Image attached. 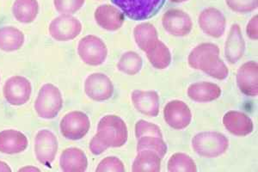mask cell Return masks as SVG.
Wrapping results in <instances>:
<instances>
[{
    "label": "cell",
    "instance_id": "1",
    "mask_svg": "<svg viewBox=\"0 0 258 172\" xmlns=\"http://www.w3.org/2000/svg\"><path fill=\"white\" fill-rule=\"evenodd\" d=\"M127 138L128 132L123 120L115 114H108L100 120L97 134L91 139L89 148L92 154L98 156L110 147L123 146Z\"/></svg>",
    "mask_w": 258,
    "mask_h": 172
},
{
    "label": "cell",
    "instance_id": "2",
    "mask_svg": "<svg viewBox=\"0 0 258 172\" xmlns=\"http://www.w3.org/2000/svg\"><path fill=\"white\" fill-rule=\"evenodd\" d=\"M188 62L191 68L202 71L218 80H224L228 77V68L220 59V48L216 44H200L191 51Z\"/></svg>",
    "mask_w": 258,
    "mask_h": 172
},
{
    "label": "cell",
    "instance_id": "3",
    "mask_svg": "<svg viewBox=\"0 0 258 172\" xmlns=\"http://www.w3.org/2000/svg\"><path fill=\"white\" fill-rule=\"evenodd\" d=\"M192 147L203 158H218L228 150L229 140L218 132H202L192 139Z\"/></svg>",
    "mask_w": 258,
    "mask_h": 172
},
{
    "label": "cell",
    "instance_id": "4",
    "mask_svg": "<svg viewBox=\"0 0 258 172\" xmlns=\"http://www.w3.org/2000/svg\"><path fill=\"white\" fill-rule=\"evenodd\" d=\"M111 2L130 19L144 21L155 17L165 0H111Z\"/></svg>",
    "mask_w": 258,
    "mask_h": 172
},
{
    "label": "cell",
    "instance_id": "5",
    "mask_svg": "<svg viewBox=\"0 0 258 172\" xmlns=\"http://www.w3.org/2000/svg\"><path fill=\"white\" fill-rule=\"evenodd\" d=\"M63 107V98L59 88L46 84L40 89L35 100V109L39 117L45 120L55 118Z\"/></svg>",
    "mask_w": 258,
    "mask_h": 172
},
{
    "label": "cell",
    "instance_id": "6",
    "mask_svg": "<svg viewBox=\"0 0 258 172\" xmlns=\"http://www.w3.org/2000/svg\"><path fill=\"white\" fill-rule=\"evenodd\" d=\"M78 53L84 63L97 67L105 62L108 48L102 39L95 35H86L79 42Z\"/></svg>",
    "mask_w": 258,
    "mask_h": 172
},
{
    "label": "cell",
    "instance_id": "7",
    "mask_svg": "<svg viewBox=\"0 0 258 172\" xmlns=\"http://www.w3.org/2000/svg\"><path fill=\"white\" fill-rule=\"evenodd\" d=\"M90 128V118L81 111H72L64 114L59 124L62 135L70 140H81L88 134Z\"/></svg>",
    "mask_w": 258,
    "mask_h": 172
},
{
    "label": "cell",
    "instance_id": "8",
    "mask_svg": "<svg viewBox=\"0 0 258 172\" xmlns=\"http://www.w3.org/2000/svg\"><path fill=\"white\" fill-rule=\"evenodd\" d=\"M48 30L52 38L56 41H72L80 35L82 24L78 18L71 15L62 14L50 23Z\"/></svg>",
    "mask_w": 258,
    "mask_h": 172
},
{
    "label": "cell",
    "instance_id": "9",
    "mask_svg": "<svg viewBox=\"0 0 258 172\" xmlns=\"http://www.w3.org/2000/svg\"><path fill=\"white\" fill-rule=\"evenodd\" d=\"M31 92L32 86L30 80L23 76L12 77L4 85L5 99L12 106L25 104L30 99Z\"/></svg>",
    "mask_w": 258,
    "mask_h": 172
},
{
    "label": "cell",
    "instance_id": "10",
    "mask_svg": "<svg viewBox=\"0 0 258 172\" xmlns=\"http://www.w3.org/2000/svg\"><path fill=\"white\" fill-rule=\"evenodd\" d=\"M58 146V140L53 132L47 129L40 130L35 139V157L39 163L49 166L55 159Z\"/></svg>",
    "mask_w": 258,
    "mask_h": 172
},
{
    "label": "cell",
    "instance_id": "11",
    "mask_svg": "<svg viewBox=\"0 0 258 172\" xmlns=\"http://www.w3.org/2000/svg\"><path fill=\"white\" fill-rule=\"evenodd\" d=\"M162 25L169 35L176 37L186 36L193 29L190 17L179 9L168 10L162 18Z\"/></svg>",
    "mask_w": 258,
    "mask_h": 172
},
{
    "label": "cell",
    "instance_id": "12",
    "mask_svg": "<svg viewBox=\"0 0 258 172\" xmlns=\"http://www.w3.org/2000/svg\"><path fill=\"white\" fill-rule=\"evenodd\" d=\"M85 92L91 100L103 102L111 98L114 94V85L105 74L92 73L85 79Z\"/></svg>",
    "mask_w": 258,
    "mask_h": 172
},
{
    "label": "cell",
    "instance_id": "13",
    "mask_svg": "<svg viewBox=\"0 0 258 172\" xmlns=\"http://www.w3.org/2000/svg\"><path fill=\"white\" fill-rule=\"evenodd\" d=\"M164 119L168 126L176 130L188 128L192 121L190 108L181 100L168 102L164 108Z\"/></svg>",
    "mask_w": 258,
    "mask_h": 172
},
{
    "label": "cell",
    "instance_id": "14",
    "mask_svg": "<svg viewBox=\"0 0 258 172\" xmlns=\"http://www.w3.org/2000/svg\"><path fill=\"white\" fill-rule=\"evenodd\" d=\"M198 24L203 33L213 38H220L226 31V18L220 10L214 7L207 8L201 12Z\"/></svg>",
    "mask_w": 258,
    "mask_h": 172
},
{
    "label": "cell",
    "instance_id": "15",
    "mask_svg": "<svg viewBox=\"0 0 258 172\" xmlns=\"http://www.w3.org/2000/svg\"><path fill=\"white\" fill-rule=\"evenodd\" d=\"M258 65L257 62L243 63L237 73V85L242 93L245 96L255 97L258 95Z\"/></svg>",
    "mask_w": 258,
    "mask_h": 172
},
{
    "label": "cell",
    "instance_id": "16",
    "mask_svg": "<svg viewBox=\"0 0 258 172\" xmlns=\"http://www.w3.org/2000/svg\"><path fill=\"white\" fill-rule=\"evenodd\" d=\"M94 18L98 26L107 31H116L122 27L125 22L123 12L110 5L97 7L95 11Z\"/></svg>",
    "mask_w": 258,
    "mask_h": 172
},
{
    "label": "cell",
    "instance_id": "17",
    "mask_svg": "<svg viewBox=\"0 0 258 172\" xmlns=\"http://www.w3.org/2000/svg\"><path fill=\"white\" fill-rule=\"evenodd\" d=\"M225 129L235 136L244 137L251 134L254 129L252 120L240 111H229L223 117Z\"/></svg>",
    "mask_w": 258,
    "mask_h": 172
},
{
    "label": "cell",
    "instance_id": "18",
    "mask_svg": "<svg viewBox=\"0 0 258 172\" xmlns=\"http://www.w3.org/2000/svg\"><path fill=\"white\" fill-rule=\"evenodd\" d=\"M133 104L140 113L147 117H157L159 113V96L154 91L136 90L131 95Z\"/></svg>",
    "mask_w": 258,
    "mask_h": 172
},
{
    "label": "cell",
    "instance_id": "19",
    "mask_svg": "<svg viewBox=\"0 0 258 172\" xmlns=\"http://www.w3.org/2000/svg\"><path fill=\"white\" fill-rule=\"evenodd\" d=\"M29 140L25 134L15 129L0 132V152L5 154H18L26 150Z\"/></svg>",
    "mask_w": 258,
    "mask_h": 172
},
{
    "label": "cell",
    "instance_id": "20",
    "mask_svg": "<svg viewBox=\"0 0 258 172\" xmlns=\"http://www.w3.org/2000/svg\"><path fill=\"white\" fill-rule=\"evenodd\" d=\"M245 51V41L240 26L232 24L225 45V56L230 64H236L240 61Z\"/></svg>",
    "mask_w": 258,
    "mask_h": 172
},
{
    "label": "cell",
    "instance_id": "21",
    "mask_svg": "<svg viewBox=\"0 0 258 172\" xmlns=\"http://www.w3.org/2000/svg\"><path fill=\"white\" fill-rule=\"evenodd\" d=\"M59 165L64 172H84L88 167V159L81 149L70 147L62 152Z\"/></svg>",
    "mask_w": 258,
    "mask_h": 172
},
{
    "label": "cell",
    "instance_id": "22",
    "mask_svg": "<svg viewBox=\"0 0 258 172\" xmlns=\"http://www.w3.org/2000/svg\"><path fill=\"white\" fill-rule=\"evenodd\" d=\"M219 85L211 82H197L189 85L187 94L189 99L197 102H213L221 96Z\"/></svg>",
    "mask_w": 258,
    "mask_h": 172
},
{
    "label": "cell",
    "instance_id": "23",
    "mask_svg": "<svg viewBox=\"0 0 258 172\" xmlns=\"http://www.w3.org/2000/svg\"><path fill=\"white\" fill-rule=\"evenodd\" d=\"M37 0H16L12 6V14L21 24H31L38 16Z\"/></svg>",
    "mask_w": 258,
    "mask_h": 172
},
{
    "label": "cell",
    "instance_id": "24",
    "mask_svg": "<svg viewBox=\"0 0 258 172\" xmlns=\"http://www.w3.org/2000/svg\"><path fill=\"white\" fill-rule=\"evenodd\" d=\"M24 43V33L15 27L0 28V50L4 52H15Z\"/></svg>",
    "mask_w": 258,
    "mask_h": 172
},
{
    "label": "cell",
    "instance_id": "25",
    "mask_svg": "<svg viewBox=\"0 0 258 172\" xmlns=\"http://www.w3.org/2000/svg\"><path fill=\"white\" fill-rule=\"evenodd\" d=\"M146 53L150 63L156 69L163 70L167 68L171 63L170 49L159 39L146 51Z\"/></svg>",
    "mask_w": 258,
    "mask_h": 172
},
{
    "label": "cell",
    "instance_id": "26",
    "mask_svg": "<svg viewBox=\"0 0 258 172\" xmlns=\"http://www.w3.org/2000/svg\"><path fill=\"white\" fill-rule=\"evenodd\" d=\"M162 158L153 151H141L133 163L132 171L159 172L161 169Z\"/></svg>",
    "mask_w": 258,
    "mask_h": 172
},
{
    "label": "cell",
    "instance_id": "27",
    "mask_svg": "<svg viewBox=\"0 0 258 172\" xmlns=\"http://www.w3.org/2000/svg\"><path fill=\"white\" fill-rule=\"evenodd\" d=\"M135 41L143 52L159 40L158 31L154 25L150 23H142L135 26L134 29Z\"/></svg>",
    "mask_w": 258,
    "mask_h": 172
},
{
    "label": "cell",
    "instance_id": "28",
    "mask_svg": "<svg viewBox=\"0 0 258 172\" xmlns=\"http://www.w3.org/2000/svg\"><path fill=\"white\" fill-rule=\"evenodd\" d=\"M143 61L138 53L128 51L124 53L117 63V69L126 75L134 76L142 69Z\"/></svg>",
    "mask_w": 258,
    "mask_h": 172
},
{
    "label": "cell",
    "instance_id": "29",
    "mask_svg": "<svg viewBox=\"0 0 258 172\" xmlns=\"http://www.w3.org/2000/svg\"><path fill=\"white\" fill-rule=\"evenodd\" d=\"M137 152L141 151H153L163 159L167 152V145L164 138L157 136H142L137 139Z\"/></svg>",
    "mask_w": 258,
    "mask_h": 172
},
{
    "label": "cell",
    "instance_id": "30",
    "mask_svg": "<svg viewBox=\"0 0 258 172\" xmlns=\"http://www.w3.org/2000/svg\"><path fill=\"white\" fill-rule=\"evenodd\" d=\"M168 171L197 172V167L193 158L188 154L177 152L172 155L167 163Z\"/></svg>",
    "mask_w": 258,
    "mask_h": 172
},
{
    "label": "cell",
    "instance_id": "31",
    "mask_svg": "<svg viewBox=\"0 0 258 172\" xmlns=\"http://www.w3.org/2000/svg\"><path fill=\"white\" fill-rule=\"evenodd\" d=\"M135 136L136 139L142 136H157L163 138V134L159 126L144 120H140L135 124Z\"/></svg>",
    "mask_w": 258,
    "mask_h": 172
},
{
    "label": "cell",
    "instance_id": "32",
    "mask_svg": "<svg viewBox=\"0 0 258 172\" xmlns=\"http://www.w3.org/2000/svg\"><path fill=\"white\" fill-rule=\"evenodd\" d=\"M85 2V0H53V6L61 14L72 15L79 12Z\"/></svg>",
    "mask_w": 258,
    "mask_h": 172
},
{
    "label": "cell",
    "instance_id": "33",
    "mask_svg": "<svg viewBox=\"0 0 258 172\" xmlns=\"http://www.w3.org/2000/svg\"><path fill=\"white\" fill-rule=\"evenodd\" d=\"M226 5L232 12L249 13L257 9L258 0H226Z\"/></svg>",
    "mask_w": 258,
    "mask_h": 172
},
{
    "label": "cell",
    "instance_id": "34",
    "mask_svg": "<svg viewBox=\"0 0 258 172\" xmlns=\"http://www.w3.org/2000/svg\"><path fill=\"white\" fill-rule=\"evenodd\" d=\"M97 172H124L125 167L120 158L114 156L106 157L100 162L96 169Z\"/></svg>",
    "mask_w": 258,
    "mask_h": 172
},
{
    "label": "cell",
    "instance_id": "35",
    "mask_svg": "<svg viewBox=\"0 0 258 172\" xmlns=\"http://www.w3.org/2000/svg\"><path fill=\"white\" fill-rule=\"evenodd\" d=\"M257 24L258 16L255 15L250 19L249 24H247V35L249 39H251L253 41H256L258 39Z\"/></svg>",
    "mask_w": 258,
    "mask_h": 172
},
{
    "label": "cell",
    "instance_id": "36",
    "mask_svg": "<svg viewBox=\"0 0 258 172\" xmlns=\"http://www.w3.org/2000/svg\"><path fill=\"white\" fill-rule=\"evenodd\" d=\"M11 172L12 169L10 168L9 165L7 163H5L3 161H0V172Z\"/></svg>",
    "mask_w": 258,
    "mask_h": 172
},
{
    "label": "cell",
    "instance_id": "37",
    "mask_svg": "<svg viewBox=\"0 0 258 172\" xmlns=\"http://www.w3.org/2000/svg\"><path fill=\"white\" fill-rule=\"evenodd\" d=\"M40 171V169L38 168H35V167H24L22 169H19V171Z\"/></svg>",
    "mask_w": 258,
    "mask_h": 172
},
{
    "label": "cell",
    "instance_id": "38",
    "mask_svg": "<svg viewBox=\"0 0 258 172\" xmlns=\"http://www.w3.org/2000/svg\"><path fill=\"white\" fill-rule=\"evenodd\" d=\"M172 3L180 4L183 3V2H187L188 0H170Z\"/></svg>",
    "mask_w": 258,
    "mask_h": 172
}]
</instances>
